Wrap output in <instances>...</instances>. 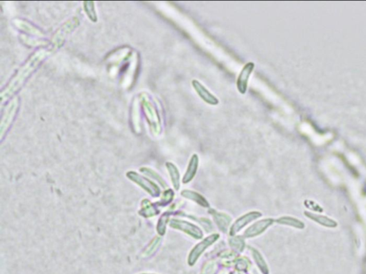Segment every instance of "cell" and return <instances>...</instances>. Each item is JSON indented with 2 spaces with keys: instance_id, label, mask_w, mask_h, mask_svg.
I'll use <instances>...</instances> for the list:
<instances>
[{
  "instance_id": "cell-1",
  "label": "cell",
  "mask_w": 366,
  "mask_h": 274,
  "mask_svg": "<svg viewBox=\"0 0 366 274\" xmlns=\"http://www.w3.org/2000/svg\"><path fill=\"white\" fill-rule=\"evenodd\" d=\"M48 54V51L41 50L35 53L30 58V60L24 65L23 68L20 69L15 77L11 81L10 85L2 93V102L7 100L11 94H13L16 89L20 88L27 76L30 75L31 72L39 65L40 62Z\"/></svg>"
},
{
  "instance_id": "cell-2",
  "label": "cell",
  "mask_w": 366,
  "mask_h": 274,
  "mask_svg": "<svg viewBox=\"0 0 366 274\" xmlns=\"http://www.w3.org/2000/svg\"><path fill=\"white\" fill-rule=\"evenodd\" d=\"M255 64L253 62H248L243 67L242 70L240 72L239 77L236 82L237 89L241 94H245L248 89L249 79L251 75L252 72L255 69Z\"/></svg>"
},
{
  "instance_id": "cell-3",
  "label": "cell",
  "mask_w": 366,
  "mask_h": 274,
  "mask_svg": "<svg viewBox=\"0 0 366 274\" xmlns=\"http://www.w3.org/2000/svg\"><path fill=\"white\" fill-rule=\"evenodd\" d=\"M192 85H193L194 89L196 91L197 95L203 101L210 105L215 106L218 105V99L216 97L215 95L212 94L200 82L196 80H193L192 81Z\"/></svg>"
},
{
  "instance_id": "cell-4",
  "label": "cell",
  "mask_w": 366,
  "mask_h": 274,
  "mask_svg": "<svg viewBox=\"0 0 366 274\" xmlns=\"http://www.w3.org/2000/svg\"><path fill=\"white\" fill-rule=\"evenodd\" d=\"M305 215L307 218L314 221L315 222L320 224V225L325 226L327 228H336L338 226V223L334 219L325 217V216L317 214V213L305 211Z\"/></svg>"
},
{
  "instance_id": "cell-5",
  "label": "cell",
  "mask_w": 366,
  "mask_h": 274,
  "mask_svg": "<svg viewBox=\"0 0 366 274\" xmlns=\"http://www.w3.org/2000/svg\"><path fill=\"white\" fill-rule=\"evenodd\" d=\"M218 238V236L217 235H212L210 237H208L206 239H205L203 242L199 243L198 245H197L196 247L194 248L193 252H192L191 255H190V262H194L196 260L197 258H198L199 255L202 253L203 251L206 249L207 247L210 246V244H213L214 242H215L216 239Z\"/></svg>"
},
{
  "instance_id": "cell-6",
  "label": "cell",
  "mask_w": 366,
  "mask_h": 274,
  "mask_svg": "<svg viewBox=\"0 0 366 274\" xmlns=\"http://www.w3.org/2000/svg\"><path fill=\"white\" fill-rule=\"evenodd\" d=\"M260 215H261V213L252 212L245 215L244 217H241V219L237 220V222H236L235 224L232 226L231 233L232 232V233H235V232L239 231L243 226L246 225L248 222H251L253 219L259 218Z\"/></svg>"
},
{
  "instance_id": "cell-7",
  "label": "cell",
  "mask_w": 366,
  "mask_h": 274,
  "mask_svg": "<svg viewBox=\"0 0 366 274\" xmlns=\"http://www.w3.org/2000/svg\"><path fill=\"white\" fill-rule=\"evenodd\" d=\"M272 222V221L270 220V219H267V220H263L261 222H258L257 224H254L253 226L247 230L246 232H245V235L248 237L259 235V233L264 231L268 226H270Z\"/></svg>"
},
{
  "instance_id": "cell-8",
  "label": "cell",
  "mask_w": 366,
  "mask_h": 274,
  "mask_svg": "<svg viewBox=\"0 0 366 274\" xmlns=\"http://www.w3.org/2000/svg\"><path fill=\"white\" fill-rule=\"evenodd\" d=\"M199 157L197 154H194L190 161L189 166L184 177V182H188L191 180L196 173L197 167H198Z\"/></svg>"
},
{
  "instance_id": "cell-9",
  "label": "cell",
  "mask_w": 366,
  "mask_h": 274,
  "mask_svg": "<svg viewBox=\"0 0 366 274\" xmlns=\"http://www.w3.org/2000/svg\"><path fill=\"white\" fill-rule=\"evenodd\" d=\"M279 224H285V225H288L292 226V227L300 228V229H303L305 228V224L301 221L298 220L297 219L292 218L290 217H282V218L278 219L277 221Z\"/></svg>"
},
{
  "instance_id": "cell-10",
  "label": "cell",
  "mask_w": 366,
  "mask_h": 274,
  "mask_svg": "<svg viewBox=\"0 0 366 274\" xmlns=\"http://www.w3.org/2000/svg\"><path fill=\"white\" fill-rule=\"evenodd\" d=\"M168 169L170 170V172L171 173V176L173 177V182H174V185L176 186L177 189H178V186H179V172H178V170L177 169V168L175 167V166L173 165V164L171 163H168Z\"/></svg>"
}]
</instances>
